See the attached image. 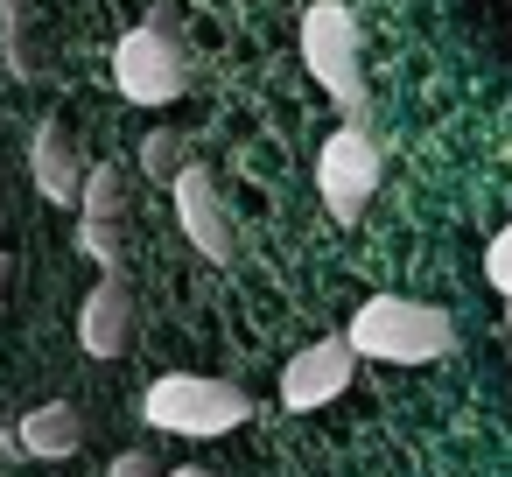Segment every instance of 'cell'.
Wrapping results in <instances>:
<instances>
[{"mask_svg": "<svg viewBox=\"0 0 512 477\" xmlns=\"http://www.w3.org/2000/svg\"><path fill=\"white\" fill-rule=\"evenodd\" d=\"M15 442H22V456H36V463H64V456L85 449V414H78L71 400H43V407H29V414L15 421Z\"/></svg>", "mask_w": 512, "mask_h": 477, "instance_id": "cell-11", "label": "cell"}, {"mask_svg": "<svg viewBox=\"0 0 512 477\" xmlns=\"http://www.w3.org/2000/svg\"><path fill=\"white\" fill-rule=\"evenodd\" d=\"M176 225H183V239L204 253V260H218V267H232V253H239V232H232V211H225V190H218V176L204 169V162H190L176 183Z\"/></svg>", "mask_w": 512, "mask_h": 477, "instance_id": "cell-7", "label": "cell"}, {"mask_svg": "<svg viewBox=\"0 0 512 477\" xmlns=\"http://www.w3.org/2000/svg\"><path fill=\"white\" fill-rule=\"evenodd\" d=\"M120 211H127V183L113 162H92L85 204H78V246L99 260V274H120Z\"/></svg>", "mask_w": 512, "mask_h": 477, "instance_id": "cell-9", "label": "cell"}, {"mask_svg": "<svg viewBox=\"0 0 512 477\" xmlns=\"http://www.w3.org/2000/svg\"><path fill=\"white\" fill-rule=\"evenodd\" d=\"M505 358H512V309H505Z\"/></svg>", "mask_w": 512, "mask_h": 477, "instance_id": "cell-16", "label": "cell"}, {"mask_svg": "<svg viewBox=\"0 0 512 477\" xmlns=\"http://www.w3.org/2000/svg\"><path fill=\"white\" fill-rule=\"evenodd\" d=\"M183 85H190V64H183V43L162 22H134L113 43V92L127 106H176Z\"/></svg>", "mask_w": 512, "mask_h": 477, "instance_id": "cell-4", "label": "cell"}, {"mask_svg": "<svg viewBox=\"0 0 512 477\" xmlns=\"http://www.w3.org/2000/svg\"><path fill=\"white\" fill-rule=\"evenodd\" d=\"M78 344H85L92 358H120V351L134 344V288H127V274H106V281L85 295V309H78Z\"/></svg>", "mask_w": 512, "mask_h": 477, "instance_id": "cell-10", "label": "cell"}, {"mask_svg": "<svg viewBox=\"0 0 512 477\" xmlns=\"http://www.w3.org/2000/svg\"><path fill=\"white\" fill-rule=\"evenodd\" d=\"M0 295H8V260H0Z\"/></svg>", "mask_w": 512, "mask_h": 477, "instance_id": "cell-17", "label": "cell"}, {"mask_svg": "<svg viewBox=\"0 0 512 477\" xmlns=\"http://www.w3.org/2000/svg\"><path fill=\"white\" fill-rule=\"evenodd\" d=\"M344 337H351V351L372 358V365H435V358H449L456 323H449V309H435V302L372 295V302L351 309Z\"/></svg>", "mask_w": 512, "mask_h": 477, "instance_id": "cell-1", "label": "cell"}, {"mask_svg": "<svg viewBox=\"0 0 512 477\" xmlns=\"http://www.w3.org/2000/svg\"><path fill=\"white\" fill-rule=\"evenodd\" d=\"M169 477H218V470H204V463H183V470H169Z\"/></svg>", "mask_w": 512, "mask_h": 477, "instance_id": "cell-15", "label": "cell"}, {"mask_svg": "<svg viewBox=\"0 0 512 477\" xmlns=\"http://www.w3.org/2000/svg\"><path fill=\"white\" fill-rule=\"evenodd\" d=\"M29 176H36L43 204H57V211H78V204H85L92 162L78 155V134H71L64 120H43V127H36V141H29Z\"/></svg>", "mask_w": 512, "mask_h": 477, "instance_id": "cell-8", "label": "cell"}, {"mask_svg": "<svg viewBox=\"0 0 512 477\" xmlns=\"http://www.w3.org/2000/svg\"><path fill=\"white\" fill-rule=\"evenodd\" d=\"M505 8H512V0H505Z\"/></svg>", "mask_w": 512, "mask_h": 477, "instance_id": "cell-18", "label": "cell"}, {"mask_svg": "<svg viewBox=\"0 0 512 477\" xmlns=\"http://www.w3.org/2000/svg\"><path fill=\"white\" fill-rule=\"evenodd\" d=\"M351 379H358V351H351L344 330H330V337L302 344V351L281 365V407H288V414H316V407H330Z\"/></svg>", "mask_w": 512, "mask_h": 477, "instance_id": "cell-6", "label": "cell"}, {"mask_svg": "<svg viewBox=\"0 0 512 477\" xmlns=\"http://www.w3.org/2000/svg\"><path fill=\"white\" fill-rule=\"evenodd\" d=\"M141 421H148L155 435L211 442V435L253 421V393L232 386V379H204V372H162V379H148V393H141Z\"/></svg>", "mask_w": 512, "mask_h": 477, "instance_id": "cell-2", "label": "cell"}, {"mask_svg": "<svg viewBox=\"0 0 512 477\" xmlns=\"http://www.w3.org/2000/svg\"><path fill=\"white\" fill-rule=\"evenodd\" d=\"M379 190V141L365 134V120H344L323 148H316V197L337 225H358L365 204Z\"/></svg>", "mask_w": 512, "mask_h": 477, "instance_id": "cell-5", "label": "cell"}, {"mask_svg": "<svg viewBox=\"0 0 512 477\" xmlns=\"http://www.w3.org/2000/svg\"><path fill=\"white\" fill-rule=\"evenodd\" d=\"M141 162H148V176H155V183H176V176L190 169V162H183V141H176V134H148Z\"/></svg>", "mask_w": 512, "mask_h": 477, "instance_id": "cell-12", "label": "cell"}, {"mask_svg": "<svg viewBox=\"0 0 512 477\" xmlns=\"http://www.w3.org/2000/svg\"><path fill=\"white\" fill-rule=\"evenodd\" d=\"M302 64L337 99L344 120H365V36L344 0H309L302 15Z\"/></svg>", "mask_w": 512, "mask_h": 477, "instance_id": "cell-3", "label": "cell"}, {"mask_svg": "<svg viewBox=\"0 0 512 477\" xmlns=\"http://www.w3.org/2000/svg\"><path fill=\"white\" fill-rule=\"evenodd\" d=\"M106 477H169V470L155 463V449H127V456L106 463Z\"/></svg>", "mask_w": 512, "mask_h": 477, "instance_id": "cell-14", "label": "cell"}, {"mask_svg": "<svg viewBox=\"0 0 512 477\" xmlns=\"http://www.w3.org/2000/svg\"><path fill=\"white\" fill-rule=\"evenodd\" d=\"M484 281H491V295H505L512 302V218L498 225V239L484 246Z\"/></svg>", "mask_w": 512, "mask_h": 477, "instance_id": "cell-13", "label": "cell"}]
</instances>
